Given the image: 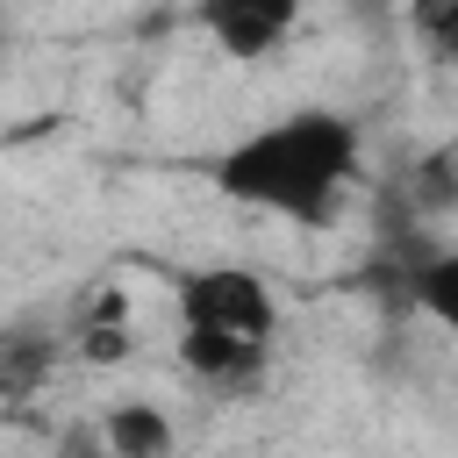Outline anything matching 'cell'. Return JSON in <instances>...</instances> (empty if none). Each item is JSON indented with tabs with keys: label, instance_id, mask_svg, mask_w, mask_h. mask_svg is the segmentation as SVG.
I'll use <instances>...</instances> for the list:
<instances>
[{
	"label": "cell",
	"instance_id": "cell-2",
	"mask_svg": "<svg viewBox=\"0 0 458 458\" xmlns=\"http://www.w3.org/2000/svg\"><path fill=\"white\" fill-rule=\"evenodd\" d=\"M172 308H179V329H222V336H258L272 344V322H279V301H272V279L250 272V265H193L172 279Z\"/></svg>",
	"mask_w": 458,
	"mask_h": 458
},
{
	"label": "cell",
	"instance_id": "cell-4",
	"mask_svg": "<svg viewBox=\"0 0 458 458\" xmlns=\"http://www.w3.org/2000/svg\"><path fill=\"white\" fill-rule=\"evenodd\" d=\"M272 365V344L258 336H222V329H179V372L208 394H250Z\"/></svg>",
	"mask_w": 458,
	"mask_h": 458
},
{
	"label": "cell",
	"instance_id": "cell-7",
	"mask_svg": "<svg viewBox=\"0 0 458 458\" xmlns=\"http://www.w3.org/2000/svg\"><path fill=\"white\" fill-rule=\"evenodd\" d=\"M408 293H415V308H422L444 336H458V243H444L437 258H422L415 279H408Z\"/></svg>",
	"mask_w": 458,
	"mask_h": 458
},
{
	"label": "cell",
	"instance_id": "cell-3",
	"mask_svg": "<svg viewBox=\"0 0 458 458\" xmlns=\"http://www.w3.org/2000/svg\"><path fill=\"white\" fill-rule=\"evenodd\" d=\"M193 14H200L208 43H215L222 57L250 64V57H272V50L293 36V21H301V0H200Z\"/></svg>",
	"mask_w": 458,
	"mask_h": 458
},
{
	"label": "cell",
	"instance_id": "cell-11",
	"mask_svg": "<svg viewBox=\"0 0 458 458\" xmlns=\"http://www.w3.org/2000/svg\"><path fill=\"white\" fill-rule=\"evenodd\" d=\"M437 50H444V57H451V64H458V29H451V36H444V43H437Z\"/></svg>",
	"mask_w": 458,
	"mask_h": 458
},
{
	"label": "cell",
	"instance_id": "cell-10",
	"mask_svg": "<svg viewBox=\"0 0 458 458\" xmlns=\"http://www.w3.org/2000/svg\"><path fill=\"white\" fill-rule=\"evenodd\" d=\"M57 458H114V451H107V444H100V437H79V444H64V451H57Z\"/></svg>",
	"mask_w": 458,
	"mask_h": 458
},
{
	"label": "cell",
	"instance_id": "cell-9",
	"mask_svg": "<svg viewBox=\"0 0 458 458\" xmlns=\"http://www.w3.org/2000/svg\"><path fill=\"white\" fill-rule=\"evenodd\" d=\"M408 29H415L422 43H444V36L458 29V0H408Z\"/></svg>",
	"mask_w": 458,
	"mask_h": 458
},
{
	"label": "cell",
	"instance_id": "cell-6",
	"mask_svg": "<svg viewBox=\"0 0 458 458\" xmlns=\"http://www.w3.org/2000/svg\"><path fill=\"white\" fill-rule=\"evenodd\" d=\"M57 336L43 329H0V401H29L43 394V379L57 372Z\"/></svg>",
	"mask_w": 458,
	"mask_h": 458
},
{
	"label": "cell",
	"instance_id": "cell-8",
	"mask_svg": "<svg viewBox=\"0 0 458 458\" xmlns=\"http://www.w3.org/2000/svg\"><path fill=\"white\" fill-rule=\"evenodd\" d=\"M129 351H136V336H129V301H122V293H100L93 315H86V329H79V358H86V365H122Z\"/></svg>",
	"mask_w": 458,
	"mask_h": 458
},
{
	"label": "cell",
	"instance_id": "cell-1",
	"mask_svg": "<svg viewBox=\"0 0 458 458\" xmlns=\"http://www.w3.org/2000/svg\"><path fill=\"white\" fill-rule=\"evenodd\" d=\"M358 165H365V136H358L351 114H336V107H293V114H272L250 136H236L208 165V179H215L222 200H236L250 215H279V222L322 229L344 208Z\"/></svg>",
	"mask_w": 458,
	"mask_h": 458
},
{
	"label": "cell",
	"instance_id": "cell-5",
	"mask_svg": "<svg viewBox=\"0 0 458 458\" xmlns=\"http://www.w3.org/2000/svg\"><path fill=\"white\" fill-rule=\"evenodd\" d=\"M114 458H172V415L157 401H114L93 429Z\"/></svg>",
	"mask_w": 458,
	"mask_h": 458
}]
</instances>
